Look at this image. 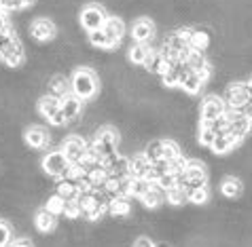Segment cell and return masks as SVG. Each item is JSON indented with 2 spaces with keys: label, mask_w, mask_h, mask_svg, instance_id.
Returning <instances> with one entry per match:
<instances>
[{
  "label": "cell",
  "mask_w": 252,
  "mask_h": 247,
  "mask_svg": "<svg viewBox=\"0 0 252 247\" xmlns=\"http://www.w3.org/2000/svg\"><path fill=\"white\" fill-rule=\"evenodd\" d=\"M58 34V27H55V21L49 17H38L32 21L30 26V36L38 42H51Z\"/></svg>",
  "instance_id": "cell-8"
},
{
  "label": "cell",
  "mask_w": 252,
  "mask_h": 247,
  "mask_svg": "<svg viewBox=\"0 0 252 247\" xmlns=\"http://www.w3.org/2000/svg\"><path fill=\"white\" fill-rule=\"evenodd\" d=\"M189 203H193V205H204L208 203L210 199V192H208V186L204 188H195V190H189Z\"/></svg>",
  "instance_id": "cell-34"
},
{
  "label": "cell",
  "mask_w": 252,
  "mask_h": 247,
  "mask_svg": "<svg viewBox=\"0 0 252 247\" xmlns=\"http://www.w3.org/2000/svg\"><path fill=\"white\" fill-rule=\"evenodd\" d=\"M36 2V0H15V11H24V9H30V6Z\"/></svg>",
  "instance_id": "cell-39"
},
{
  "label": "cell",
  "mask_w": 252,
  "mask_h": 247,
  "mask_svg": "<svg viewBox=\"0 0 252 247\" xmlns=\"http://www.w3.org/2000/svg\"><path fill=\"white\" fill-rule=\"evenodd\" d=\"M163 142V146H161V159L163 161H174V159H178L180 157V148L172 142V139H161Z\"/></svg>",
  "instance_id": "cell-31"
},
{
  "label": "cell",
  "mask_w": 252,
  "mask_h": 247,
  "mask_svg": "<svg viewBox=\"0 0 252 247\" xmlns=\"http://www.w3.org/2000/svg\"><path fill=\"white\" fill-rule=\"evenodd\" d=\"M153 186L151 180L146 178H131V184H129V199H142V196L149 192Z\"/></svg>",
  "instance_id": "cell-28"
},
{
  "label": "cell",
  "mask_w": 252,
  "mask_h": 247,
  "mask_svg": "<svg viewBox=\"0 0 252 247\" xmlns=\"http://www.w3.org/2000/svg\"><path fill=\"white\" fill-rule=\"evenodd\" d=\"M87 40L92 42V47H97V49H115V45L108 40L106 32L104 30H94V32H87Z\"/></svg>",
  "instance_id": "cell-30"
},
{
  "label": "cell",
  "mask_w": 252,
  "mask_h": 247,
  "mask_svg": "<svg viewBox=\"0 0 252 247\" xmlns=\"http://www.w3.org/2000/svg\"><path fill=\"white\" fill-rule=\"evenodd\" d=\"M155 36V24H153V19L149 17H140L134 21V26H131V38L136 42H144V45H149Z\"/></svg>",
  "instance_id": "cell-11"
},
{
  "label": "cell",
  "mask_w": 252,
  "mask_h": 247,
  "mask_svg": "<svg viewBox=\"0 0 252 247\" xmlns=\"http://www.w3.org/2000/svg\"><path fill=\"white\" fill-rule=\"evenodd\" d=\"M201 87H204V81H201V76L195 72V70L189 68L187 72L183 74V79H180V89L185 91V93L189 95H195V93H199Z\"/></svg>",
  "instance_id": "cell-17"
},
{
  "label": "cell",
  "mask_w": 252,
  "mask_h": 247,
  "mask_svg": "<svg viewBox=\"0 0 252 247\" xmlns=\"http://www.w3.org/2000/svg\"><path fill=\"white\" fill-rule=\"evenodd\" d=\"M227 112H229V133L237 139V142L242 144L244 139L248 137V133H250V129H252V123L242 114L240 110L227 108Z\"/></svg>",
  "instance_id": "cell-7"
},
{
  "label": "cell",
  "mask_w": 252,
  "mask_h": 247,
  "mask_svg": "<svg viewBox=\"0 0 252 247\" xmlns=\"http://www.w3.org/2000/svg\"><path fill=\"white\" fill-rule=\"evenodd\" d=\"M60 104H62V112L66 114L68 123L81 116V112H83V100H79L74 93H68Z\"/></svg>",
  "instance_id": "cell-18"
},
{
  "label": "cell",
  "mask_w": 252,
  "mask_h": 247,
  "mask_svg": "<svg viewBox=\"0 0 252 247\" xmlns=\"http://www.w3.org/2000/svg\"><path fill=\"white\" fill-rule=\"evenodd\" d=\"M102 30L106 32L108 40L113 42L115 47H119V42H121L123 36H125V24H123V19L121 17H115V15L106 19V24H104Z\"/></svg>",
  "instance_id": "cell-15"
},
{
  "label": "cell",
  "mask_w": 252,
  "mask_h": 247,
  "mask_svg": "<svg viewBox=\"0 0 252 247\" xmlns=\"http://www.w3.org/2000/svg\"><path fill=\"white\" fill-rule=\"evenodd\" d=\"M11 27H9V19H6V13L0 11V34L2 32H9Z\"/></svg>",
  "instance_id": "cell-41"
},
{
  "label": "cell",
  "mask_w": 252,
  "mask_h": 247,
  "mask_svg": "<svg viewBox=\"0 0 252 247\" xmlns=\"http://www.w3.org/2000/svg\"><path fill=\"white\" fill-rule=\"evenodd\" d=\"M64 216H66V218H70V220H76V218H81V205H79V199L66 201V205H64Z\"/></svg>",
  "instance_id": "cell-37"
},
{
  "label": "cell",
  "mask_w": 252,
  "mask_h": 247,
  "mask_svg": "<svg viewBox=\"0 0 252 247\" xmlns=\"http://www.w3.org/2000/svg\"><path fill=\"white\" fill-rule=\"evenodd\" d=\"M11 243V228H9V224L0 220V247H6Z\"/></svg>",
  "instance_id": "cell-38"
},
{
  "label": "cell",
  "mask_w": 252,
  "mask_h": 247,
  "mask_svg": "<svg viewBox=\"0 0 252 247\" xmlns=\"http://www.w3.org/2000/svg\"><path fill=\"white\" fill-rule=\"evenodd\" d=\"M235 146H240V142H237V139L227 131V133H222V136H216V139H214V144H212L210 150H212L214 154H220L222 157V154H229Z\"/></svg>",
  "instance_id": "cell-21"
},
{
  "label": "cell",
  "mask_w": 252,
  "mask_h": 247,
  "mask_svg": "<svg viewBox=\"0 0 252 247\" xmlns=\"http://www.w3.org/2000/svg\"><path fill=\"white\" fill-rule=\"evenodd\" d=\"M34 226L40 232H53L55 226H58V216L47 209H40V211H36V216H34Z\"/></svg>",
  "instance_id": "cell-19"
},
{
  "label": "cell",
  "mask_w": 252,
  "mask_h": 247,
  "mask_svg": "<svg viewBox=\"0 0 252 247\" xmlns=\"http://www.w3.org/2000/svg\"><path fill=\"white\" fill-rule=\"evenodd\" d=\"M242 114L246 116L248 121L252 123V100H250V102H248V104H246V106H244V108H242Z\"/></svg>",
  "instance_id": "cell-43"
},
{
  "label": "cell",
  "mask_w": 252,
  "mask_h": 247,
  "mask_svg": "<svg viewBox=\"0 0 252 247\" xmlns=\"http://www.w3.org/2000/svg\"><path fill=\"white\" fill-rule=\"evenodd\" d=\"M189 47H191L193 51L204 53L206 49L210 47V34L206 30H199V27H195L193 36H191V40H189Z\"/></svg>",
  "instance_id": "cell-29"
},
{
  "label": "cell",
  "mask_w": 252,
  "mask_h": 247,
  "mask_svg": "<svg viewBox=\"0 0 252 247\" xmlns=\"http://www.w3.org/2000/svg\"><path fill=\"white\" fill-rule=\"evenodd\" d=\"M227 112V104L222 97L219 95H208L204 102H201L199 106V121L201 123H210V121H214V118H219L222 116Z\"/></svg>",
  "instance_id": "cell-5"
},
{
  "label": "cell",
  "mask_w": 252,
  "mask_h": 247,
  "mask_svg": "<svg viewBox=\"0 0 252 247\" xmlns=\"http://www.w3.org/2000/svg\"><path fill=\"white\" fill-rule=\"evenodd\" d=\"M11 247H34L32 241H28V239H17V241H13Z\"/></svg>",
  "instance_id": "cell-44"
},
{
  "label": "cell",
  "mask_w": 252,
  "mask_h": 247,
  "mask_svg": "<svg viewBox=\"0 0 252 247\" xmlns=\"http://www.w3.org/2000/svg\"><path fill=\"white\" fill-rule=\"evenodd\" d=\"M47 91H49L47 95H53V97H58V100L62 102L68 93H72V91H70V79H66L64 74H53V76H49V81H47Z\"/></svg>",
  "instance_id": "cell-14"
},
{
  "label": "cell",
  "mask_w": 252,
  "mask_h": 247,
  "mask_svg": "<svg viewBox=\"0 0 252 247\" xmlns=\"http://www.w3.org/2000/svg\"><path fill=\"white\" fill-rule=\"evenodd\" d=\"M220 192L227 196V199H237L244 192V184L237 178H225L220 184Z\"/></svg>",
  "instance_id": "cell-27"
},
{
  "label": "cell",
  "mask_w": 252,
  "mask_h": 247,
  "mask_svg": "<svg viewBox=\"0 0 252 247\" xmlns=\"http://www.w3.org/2000/svg\"><path fill=\"white\" fill-rule=\"evenodd\" d=\"M250 102V93H248V87L246 82H231L227 91H225V104L227 108L231 110H240Z\"/></svg>",
  "instance_id": "cell-6"
},
{
  "label": "cell",
  "mask_w": 252,
  "mask_h": 247,
  "mask_svg": "<svg viewBox=\"0 0 252 247\" xmlns=\"http://www.w3.org/2000/svg\"><path fill=\"white\" fill-rule=\"evenodd\" d=\"M87 148H89V142H87L85 137H81V136H70V137L64 139V146H62V150H64V154L68 157L70 163H79Z\"/></svg>",
  "instance_id": "cell-10"
},
{
  "label": "cell",
  "mask_w": 252,
  "mask_h": 247,
  "mask_svg": "<svg viewBox=\"0 0 252 247\" xmlns=\"http://www.w3.org/2000/svg\"><path fill=\"white\" fill-rule=\"evenodd\" d=\"M24 139L34 150H43V148L51 144V136H49V131L43 129V127H30V129H26Z\"/></svg>",
  "instance_id": "cell-13"
},
{
  "label": "cell",
  "mask_w": 252,
  "mask_h": 247,
  "mask_svg": "<svg viewBox=\"0 0 252 247\" xmlns=\"http://www.w3.org/2000/svg\"><path fill=\"white\" fill-rule=\"evenodd\" d=\"M119 133L113 129V127H102V129L95 131L94 136V148L97 150V154L102 157V161L106 157H113V154L119 152Z\"/></svg>",
  "instance_id": "cell-2"
},
{
  "label": "cell",
  "mask_w": 252,
  "mask_h": 247,
  "mask_svg": "<svg viewBox=\"0 0 252 247\" xmlns=\"http://www.w3.org/2000/svg\"><path fill=\"white\" fill-rule=\"evenodd\" d=\"M151 161L144 157V152H136L129 157V175L131 178H146L151 171Z\"/></svg>",
  "instance_id": "cell-16"
},
{
  "label": "cell",
  "mask_w": 252,
  "mask_h": 247,
  "mask_svg": "<svg viewBox=\"0 0 252 247\" xmlns=\"http://www.w3.org/2000/svg\"><path fill=\"white\" fill-rule=\"evenodd\" d=\"M106 19H108L106 11H104L100 4H95V2L87 4L85 9L81 11V15H79V21H81V26L85 27L87 32H94V30H102V27H104V24H106Z\"/></svg>",
  "instance_id": "cell-4"
},
{
  "label": "cell",
  "mask_w": 252,
  "mask_h": 247,
  "mask_svg": "<svg viewBox=\"0 0 252 247\" xmlns=\"http://www.w3.org/2000/svg\"><path fill=\"white\" fill-rule=\"evenodd\" d=\"M64 205H66V201L62 199L60 194H51L45 203V209L51 211V214H55V216H60V214H64Z\"/></svg>",
  "instance_id": "cell-35"
},
{
  "label": "cell",
  "mask_w": 252,
  "mask_h": 247,
  "mask_svg": "<svg viewBox=\"0 0 252 247\" xmlns=\"http://www.w3.org/2000/svg\"><path fill=\"white\" fill-rule=\"evenodd\" d=\"M0 11H15V0H0Z\"/></svg>",
  "instance_id": "cell-40"
},
{
  "label": "cell",
  "mask_w": 252,
  "mask_h": 247,
  "mask_svg": "<svg viewBox=\"0 0 252 247\" xmlns=\"http://www.w3.org/2000/svg\"><path fill=\"white\" fill-rule=\"evenodd\" d=\"M62 108V104L58 97H53V95H43L38 100V112H40V116H45L47 121H51V118L58 114Z\"/></svg>",
  "instance_id": "cell-22"
},
{
  "label": "cell",
  "mask_w": 252,
  "mask_h": 247,
  "mask_svg": "<svg viewBox=\"0 0 252 247\" xmlns=\"http://www.w3.org/2000/svg\"><path fill=\"white\" fill-rule=\"evenodd\" d=\"M165 201L170 203L172 207H183V205H187V203H189V194H187V190L183 186L176 184V186H172L165 192Z\"/></svg>",
  "instance_id": "cell-26"
},
{
  "label": "cell",
  "mask_w": 252,
  "mask_h": 247,
  "mask_svg": "<svg viewBox=\"0 0 252 247\" xmlns=\"http://www.w3.org/2000/svg\"><path fill=\"white\" fill-rule=\"evenodd\" d=\"M214 139H216V133H214L212 129H210L208 125H201V129H199V133H197V142H199V146H204V148H212Z\"/></svg>",
  "instance_id": "cell-36"
},
{
  "label": "cell",
  "mask_w": 252,
  "mask_h": 247,
  "mask_svg": "<svg viewBox=\"0 0 252 247\" xmlns=\"http://www.w3.org/2000/svg\"><path fill=\"white\" fill-rule=\"evenodd\" d=\"M24 59H26V49L22 45V40L15 38L2 51V63L6 68H19L24 63Z\"/></svg>",
  "instance_id": "cell-12"
},
{
  "label": "cell",
  "mask_w": 252,
  "mask_h": 247,
  "mask_svg": "<svg viewBox=\"0 0 252 247\" xmlns=\"http://www.w3.org/2000/svg\"><path fill=\"white\" fill-rule=\"evenodd\" d=\"M97 87H100V82H97L92 68H76L74 74L70 76V91L83 102L95 97Z\"/></svg>",
  "instance_id": "cell-1"
},
{
  "label": "cell",
  "mask_w": 252,
  "mask_h": 247,
  "mask_svg": "<svg viewBox=\"0 0 252 247\" xmlns=\"http://www.w3.org/2000/svg\"><path fill=\"white\" fill-rule=\"evenodd\" d=\"M151 53H153V47L144 45V42H134V45L129 47V51H127V57H129V61L134 63V66H144Z\"/></svg>",
  "instance_id": "cell-20"
},
{
  "label": "cell",
  "mask_w": 252,
  "mask_h": 247,
  "mask_svg": "<svg viewBox=\"0 0 252 247\" xmlns=\"http://www.w3.org/2000/svg\"><path fill=\"white\" fill-rule=\"evenodd\" d=\"M187 66L195 70V72H201L206 66H210L208 59H206V55L204 53H199V51H191V55H189V59H187Z\"/></svg>",
  "instance_id": "cell-32"
},
{
  "label": "cell",
  "mask_w": 252,
  "mask_h": 247,
  "mask_svg": "<svg viewBox=\"0 0 252 247\" xmlns=\"http://www.w3.org/2000/svg\"><path fill=\"white\" fill-rule=\"evenodd\" d=\"M72 165L64 154V150H53L43 157V171L53 180H62L68 171V167Z\"/></svg>",
  "instance_id": "cell-3"
},
{
  "label": "cell",
  "mask_w": 252,
  "mask_h": 247,
  "mask_svg": "<svg viewBox=\"0 0 252 247\" xmlns=\"http://www.w3.org/2000/svg\"><path fill=\"white\" fill-rule=\"evenodd\" d=\"M55 194H60L64 201H72V199H79V186H76V182L68 180V178H62L58 180V184H55Z\"/></svg>",
  "instance_id": "cell-23"
},
{
  "label": "cell",
  "mask_w": 252,
  "mask_h": 247,
  "mask_svg": "<svg viewBox=\"0 0 252 247\" xmlns=\"http://www.w3.org/2000/svg\"><path fill=\"white\" fill-rule=\"evenodd\" d=\"M161 146H163V142H161V139H153V142L144 148V157L149 159L151 163L163 161V159H161Z\"/></svg>",
  "instance_id": "cell-33"
},
{
  "label": "cell",
  "mask_w": 252,
  "mask_h": 247,
  "mask_svg": "<svg viewBox=\"0 0 252 247\" xmlns=\"http://www.w3.org/2000/svg\"><path fill=\"white\" fill-rule=\"evenodd\" d=\"M140 201H142V205H144L146 209H157L161 203L165 201V190H163V188H159L157 184H153L151 190H149V192H146Z\"/></svg>",
  "instance_id": "cell-25"
},
{
  "label": "cell",
  "mask_w": 252,
  "mask_h": 247,
  "mask_svg": "<svg viewBox=\"0 0 252 247\" xmlns=\"http://www.w3.org/2000/svg\"><path fill=\"white\" fill-rule=\"evenodd\" d=\"M185 190L189 192V190H195V188H204L208 186V173H206V169L201 167L199 163H191L189 161V165L185 169Z\"/></svg>",
  "instance_id": "cell-9"
},
{
  "label": "cell",
  "mask_w": 252,
  "mask_h": 247,
  "mask_svg": "<svg viewBox=\"0 0 252 247\" xmlns=\"http://www.w3.org/2000/svg\"><path fill=\"white\" fill-rule=\"evenodd\" d=\"M134 247H155V243H153L149 237H140L138 241L134 243Z\"/></svg>",
  "instance_id": "cell-42"
},
{
  "label": "cell",
  "mask_w": 252,
  "mask_h": 247,
  "mask_svg": "<svg viewBox=\"0 0 252 247\" xmlns=\"http://www.w3.org/2000/svg\"><path fill=\"white\" fill-rule=\"evenodd\" d=\"M131 205H129V196H113L108 203V214L113 218H125L129 216Z\"/></svg>",
  "instance_id": "cell-24"
}]
</instances>
